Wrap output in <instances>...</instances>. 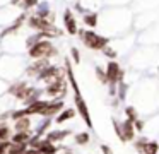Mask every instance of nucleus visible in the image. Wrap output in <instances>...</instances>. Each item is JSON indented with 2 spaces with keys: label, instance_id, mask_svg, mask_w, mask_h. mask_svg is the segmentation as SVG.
Here are the masks:
<instances>
[{
  "label": "nucleus",
  "instance_id": "f257e3e1",
  "mask_svg": "<svg viewBox=\"0 0 159 154\" xmlns=\"http://www.w3.org/2000/svg\"><path fill=\"white\" fill-rule=\"evenodd\" d=\"M65 74H67V79H69L70 86L74 87V99H75V105H77V111H79V115L84 118V122H86L87 127H93V122H91L89 111H87V105H86V101L82 99L80 89H79V86H77V82H75V77H74L72 67H70L69 62H67V67H65Z\"/></svg>",
  "mask_w": 159,
  "mask_h": 154
},
{
  "label": "nucleus",
  "instance_id": "f03ea898",
  "mask_svg": "<svg viewBox=\"0 0 159 154\" xmlns=\"http://www.w3.org/2000/svg\"><path fill=\"white\" fill-rule=\"evenodd\" d=\"M79 38L84 43V46H87L89 50H101L103 51L104 46H108V40L101 34L94 33L91 29H79Z\"/></svg>",
  "mask_w": 159,
  "mask_h": 154
},
{
  "label": "nucleus",
  "instance_id": "7ed1b4c3",
  "mask_svg": "<svg viewBox=\"0 0 159 154\" xmlns=\"http://www.w3.org/2000/svg\"><path fill=\"white\" fill-rule=\"evenodd\" d=\"M57 55V48L53 46L52 40H39L29 48V57L33 60H39V58H50Z\"/></svg>",
  "mask_w": 159,
  "mask_h": 154
},
{
  "label": "nucleus",
  "instance_id": "20e7f679",
  "mask_svg": "<svg viewBox=\"0 0 159 154\" xmlns=\"http://www.w3.org/2000/svg\"><path fill=\"white\" fill-rule=\"evenodd\" d=\"M28 26L31 27V29H34L36 33H48L52 38L58 34V29L53 26V22H50V21L45 19V17H39L38 14H34V16L29 17V19H28Z\"/></svg>",
  "mask_w": 159,
  "mask_h": 154
},
{
  "label": "nucleus",
  "instance_id": "39448f33",
  "mask_svg": "<svg viewBox=\"0 0 159 154\" xmlns=\"http://www.w3.org/2000/svg\"><path fill=\"white\" fill-rule=\"evenodd\" d=\"M67 91V81H65V75H60L57 81L50 82L48 87H46V92H48V96H53V98H57V96H63Z\"/></svg>",
  "mask_w": 159,
  "mask_h": 154
},
{
  "label": "nucleus",
  "instance_id": "423d86ee",
  "mask_svg": "<svg viewBox=\"0 0 159 154\" xmlns=\"http://www.w3.org/2000/svg\"><path fill=\"white\" fill-rule=\"evenodd\" d=\"M106 75H108V82H110L113 87L121 81V75H123V72H121V68H120V65H118V62L111 60L110 63L106 65Z\"/></svg>",
  "mask_w": 159,
  "mask_h": 154
},
{
  "label": "nucleus",
  "instance_id": "0eeeda50",
  "mask_svg": "<svg viewBox=\"0 0 159 154\" xmlns=\"http://www.w3.org/2000/svg\"><path fill=\"white\" fill-rule=\"evenodd\" d=\"M60 75H63V74H62V70H60L58 67H55V65H48V67H45L41 70V74L38 75V79L43 81V82H46V84H50V82L57 81Z\"/></svg>",
  "mask_w": 159,
  "mask_h": 154
},
{
  "label": "nucleus",
  "instance_id": "6e6552de",
  "mask_svg": "<svg viewBox=\"0 0 159 154\" xmlns=\"http://www.w3.org/2000/svg\"><path fill=\"white\" fill-rule=\"evenodd\" d=\"M63 26H65L67 33H69L70 36H75V34L79 33V27H77V19L74 17L72 10H69V9L63 12Z\"/></svg>",
  "mask_w": 159,
  "mask_h": 154
},
{
  "label": "nucleus",
  "instance_id": "1a4fd4ad",
  "mask_svg": "<svg viewBox=\"0 0 159 154\" xmlns=\"http://www.w3.org/2000/svg\"><path fill=\"white\" fill-rule=\"evenodd\" d=\"M46 106H48V101L36 99L34 103L28 105V108H26V115H43L45 110H46Z\"/></svg>",
  "mask_w": 159,
  "mask_h": 154
},
{
  "label": "nucleus",
  "instance_id": "9d476101",
  "mask_svg": "<svg viewBox=\"0 0 159 154\" xmlns=\"http://www.w3.org/2000/svg\"><path fill=\"white\" fill-rule=\"evenodd\" d=\"M134 133H135V125L132 120H125L123 123H121V140L123 142H128V140L134 139Z\"/></svg>",
  "mask_w": 159,
  "mask_h": 154
},
{
  "label": "nucleus",
  "instance_id": "9b49d317",
  "mask_svg": "<svg viewBox=\"0 0 159 154\" xmlns=\"http://www.w3.org/2000/svg\"><path fill=\"white\" fill-rule=\"evenodd\" d=\"M28 91H29V87H28L26 82H16V84H12L11 89H9V92H11L12 96H16V98H19V99H24L26 94H28Z\"/></svg>",
  "mask_w": 159,
  "mask_h": 154
},
{
  "label": "nucleus",
  "instance_id": "f8f14e48",
  "mask_svg": "<svg viewBox=\"0 0 159 154\" xmlns=\"http://www.w3.org/2000/svg\"><path fill=\"white\" fill-rule=\"evenodd\" d=\"M48 65H50V63H48V60H46V58H39V60H36L34 63H31V65L28 67V74L33 75V77H34V75L38 77V75L41 74L43 68L48 67Z\"/></svg>",
  "mask_w": 159,
  "mask_h": 154
},
{
  "label": "nucleus",
  "instance_id": "ddd939ff",
  "mask_svg": "<svg viewBox=\"0 0 159 154\" xmlns=\"http://www.w3.org/2000/svg\"><path fill=\"white\" fill-rule=\"evenodd\" d=\"M36 149H38L39 152H43V154H55L57 152V147L53 146V142H52V140H48V139L39 140V144H38Z\"/></svg>",
  "mask_w": 159,
  "mask_h": 154
},
{
  "label": "nucleus",
  "instance_id": "4468645a",
  "mask_svg": "<svg viewBox=\"0 0 159 154\" xmlns=\"http://www.w3.org/2000/svg\"><path fill=\"white\" fill-rule=\"evenodd\" d=\"M63 110V103L62 101H53V103H48V106H46L45 113L43 115L45 116H53L57 115V113H60Z\"/></svg>",
  "mask_w": 159,
  "mask_h": 154
},
{
  "label": "nucleus",
  "instance_id": "2eb2a0df",
  "mask_svg": "<svg viewBox=\"0 0 159 154\" xmlns=\"http://www.w3.org/2000/svg\"><path fill=\"white\" fill-rule=\"evenodd\" d=\"M11 140H12L14 144H24V142H29V140H31V133H29V130L16 132L14 135L11 137Z\"/></svg>",
  "mask_w": 159,
  "mask_h": 154
},
{
  "label": "nucleus",
  "instance_id": "dca6fc26",
  "mask_svg": "<svg viewBox=\"0 0 159 154\" xmlns=\"http://www.w3.org/2000/svg\"><path fill=\"white\" fill-rule=\"evenodd\" d=\"M24 21H26V14H24V12H22V14H21V16H19V17H17V19H16V21H14V24H12V26H9V27H7V29H5V31H4V36H5V34H12V33H14V31H17V29H19V27H21V26H22V22H24Z\"/></svg>",
  "mask_w": 159,
  "mask_h": 154
},
{
  "label": "nucleus",
  "instance_id": "f3484780",
  "mask_svg": "<svg viewBox=\"0 0 159 154\" xmlns=\"http://www.w3.org/2000/svg\"><path fill=\"white\" fill-rule=\"evenodd\" d=\"M84 24L87 27H96L98 26V14L96 12H86L84 14Z\"/></svg>",
  "mask_w": 159,
  "mask_h": 154
},
{
  "label": "nucleus",
  "instance_id": "a211bd4d",
  "mask_svg": "<svg viewBox=\"0 0 159 154\" xmlns=\"http://www.w3.org/2000/svg\"><path fill=\"white\" fill-rule=\"evenodd\" d=\"M29 127H31V122H29L28 115H26V116H21V118L16 120V130H17V132H22V130H29Z\"/></svg>",
  "mask_w": 159,
  "mask_h": 154
},
{
  "label": "nucleus",
  "instance_id": "6ab92c4d",
  "mask_svg": "<svg viewBox=\"0 0 159 154\" xmlns=\"http://www.w3.org/2000/svg\"><path fill=\"white\" fill-rule=\"evenodd\" d=\"M69 135V130H57V132H50L46 135V139L52 140V142H57V140H62Z\"/></svg>",
  "mask_w": 159,
  "mask_h": 154
},
{
  "label": "nucleus",
  "instance_id": "aec40b11",
  "mask_svg": "<svg viewBox=\"0 0 159 154\" xmlns=\"http://www.w3.org/2000/svg\"><path fill=\"white\" fill-rule=\"evenodd\" d=\"M74 115H75V111H74V110H63V111L58 115V118H57V123H63L65 120L74 118Z\"/></svg>",
  "mask_w": 159,
  "mask_h": 154
},
{
  "label": "nucleus",
  "instance_id": "412c9836",
  "mask_svg": "<svg viewBox=\"0 0 159 154\" xmlns=\"http://www.w3.org/2000/svg\"><path fill=\"white\" fill-rule=\"evenodd\" d=\"M159 152V144L157 142H147L144 147V154H157Z\"/></svg>",
  "mask_w": 159,
  "mask_h": 154
},
{
  "label": "nucleus",
  "instance_id": "4be33fe9",
  "mask_svg": "<svg viewBox=\"0 0 159 154\" xmlns=\"http://www.w3.org/2000/svg\"><path fill=\"white\" fill-rule=\"evenodd\" d=\"M11 128H9L7 125H4V123H0V140H9L11 139Z\"/></svg>",
  "mask_w": 159,
  "mask_h": 154
},
{
  "label": "nucleus",
  "instance_id": "5701e85b",
  "mask_svg": "<svg viewBox=\"0 0 159 154\" xmlns=\"http://www.w3.org/2000/svg\"><path fill=\"white\" fill-rule=\"evenodd\" d=\"M96 75H98V79H99L101 84H108V75L101 67H96Z\"/></svg>",
  "mask_w": 159,
  "mask_h": 154
},
{
  "label": "nucleus",
  "instance_id": "b1692460",
  "mask_svg": "<svg viewBox=\"0 0 159 154\" xmlns=\"http://www.w3.org/2000/svg\"><path fill=\"white\" fill-rule=\"evenodd\" d=\"M75 142L80 144V146L87 144V142H89V133H79V135L75 137Z\"/></svg>",
  "mask_w": 159,
  "mask_h": 154
},
{
  "label": "nucleus",
  "instance_id": "393cba45",
  "mask_svg": "<svg viewBox=\"0 0 159 154\" xmlns=\"http://www.w3.org/2000/svg\"><path fill=\"white\" fill-rule=\"evenodd\" d=\"M125 113H127V116H128V120H132V122H135L137 120V111H135L132 106H128L127 110H125Z\"/></svg>",
  "mask_w": 159,
  "mask_h": 154
},
{
  "label": "nucleus",
  "instance_id": "a878e982",
  "mask_svg": "<svg viewBox=\"0 0 159 154\" xmlns=\"http://www.w3.org/2000/svg\"><path fill=\"white\" fill-rule=\"evenodd\" d=\"M36 3H38V0H24V2L21 3V7L28 10V9H33V7L36 5Z\"/></svg>",
  "mask_w": 159,
  "mask_h": 154
},
{
  "label": "nucleus",
  "instance_id": "bb28decb",
  "mask_svg": "<svg viewBox=\"0 0 159 154\" xmlns=\"http://www.w3.org/2000/svg\"><path fill=\"white\" fill-rule=\"evenodd\" d=\"M70 53H72V60H74V63H79V62H80L79 50H77V48H72V50H70Z\"/></svg>",
  "mask_w": 159,
  "mask_h": 154
},
{
  "label": "nucleus",
  "instance_id": "cd10ccee",
  "mask_svg": "<svg viewBox=\"0 0 159 154\" xmlns=\"http://www.w3.org/2000/svg\"><path fill=\"white\" fill-rule=\"evenodd\" d=\"M103 53L106 55V57H110V58H115V57H116V51L111 50L110 46H104V48H103Z\"/></svg>",
  "mask_w": 159,
  "mask_h": 154
},
{
  "label": "nucleus",
  "instance_id": "c85d7f7f",
  "mask_svg": "<svg viewBox=\"0 0 159 154\" xmlns=\"http://www.w3.org/2000/svg\"><path fill=\"white\" fill-rule=\"evenodd\" d=\"M101 151H103V154H113V151L110 149V146H101Z\"/></svg>",
  "mask_w": 159,
  "mask_h": 154
},
{
  "label": "nucleus",
  "instance_id": "c756f323",
  "mask_svg": "<svg viewBox=\"0 0 159 154\" xmlns=\"http://www.w3.org/2000/svg\"><path fill=\"white\" fill-rule=\"evenodd\" d=\"M134 125H135V128H139V130H142V122H140V120H135V122H134Z\"/></svg>",
  "mask_w": 159,
  "mask_h": 154
},
{
  "label": "nucleus",
  "instance_id": "7c9ffc66",
  "mask_svg": "<svg viewBox=\"0 0 159 154\" xmlns=\"http://www.w3.org/2000/svg\"><path fill=\"white\" fill-rule=\"evenodd\" d=\"M12 2H14V3H19V5H21V3L24 2V0H12Z\"/></svg>",
  "mask_w": 159,
  "mask_h": 154
},
{
  "label": "nucleus",
  "instance_id": "2f4dec72",
  "mask_svg": "<svg viewBox=\"0 0 159 154\" xmlns=\"http://www.w3.org/2000/svg\"><path fill=\"white\" fill-rule=\"evenodd\" d=\"M5 154H12V152H5Z\"/></svg>",
  "mask_w": 159,
  "mask_h": 154
},
{
  "label": "nucleus",
  "instance_id": "473e14b6",
  "mask_svg": "<svg viewBox=\"0 0 159 154\" xmlns=\"http://www.w3.org/2000/svg\"><path fill=\"white\" fill-rule=\"evenodd\" d=\"M0 142H2V140H0Z\"/></svg>",
  "mask_w": 159,
  "mask_h": 154
}]
</instances>
